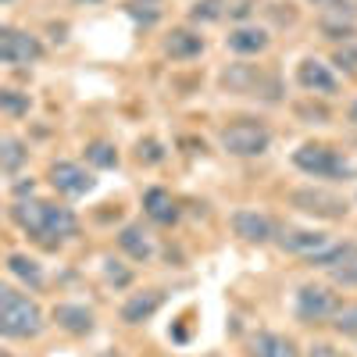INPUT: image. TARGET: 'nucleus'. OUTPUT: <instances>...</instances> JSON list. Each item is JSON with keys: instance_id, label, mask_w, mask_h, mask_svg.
Listing matches in <instances>:
<instances>
[{"instance_id": "ea45409f", "label": "nucleus", "mask_w": 357, "mask_h": 357, "mask_svg": "<svg viewBox=\"0 0 357 357\" xmlns=\"http://www.w3.org/2000/svg\"><path fill=\"white\" fill-rule=\"evenodd\" d=\"M204 357H229V354H204Z\"/></svg>"}, {"instance_id": "ddd939ff", "label": "nucleus", "mask_w": 357, "mask_h": 357, "mask_svg": "<svg viewBox=\"0 0 357 357\" xmlns=\"http://www.w3.org/2000/svg\"><path fill=\"white\" fill-rule=\"evenodd\" d=\"M50 325L68 340H89L100 329V318L86 301H57L50 307Z\"/></svg>"}, {"instance_id": "c9c22d12", "label": "nucleus", "mask_w": 357, "mask_h": 357, "mask_svg": "<svg viewBox=\"0 0 357 357\" xmlns=\"http://www.w3.org/2000/svg\"><path fill=\"white\" fill-rule=\"evenodd\" d=\"M343 118H347V126H350V129H357V97H354V100L347 104V111H343Z\"/></svg>"}, {"instance_id": "412c9836", "label": "nucleus", "mask_w": 357, "mask_h": 357, "mask_svg": "<svg viewBox=\"0 0 357 357\" xmlns=\"http://www.w3.org/2000/svg\"><path fill=\"white\" fill-rule=\"evenodd\" d=\"M29 158H33V146H29L25 136H18L11 129L0 136V172H4L8 183H11V178H18V172L29 165Z\"/></svg>"}, {"instance_id": "cd10ccee", "label": "nucleus", "mask_w": 357, "mask_h": 357, "mask_svg": "<svg viewBox=\"0 0 357 357\" xmlns=\"http://www.w3.org/2000/svg\"><path fill=\"white\" fill-rule=\"evenodd\" d=\"M329 61H333V68H336V72H340L343 79H357V40L333 47Z\"/></svg>"}, {"instance_id": "f3484780", "label": "nucleus", "mask_w": 357, "mask_h": 357, "mask_svg": "<svg viewBox=\"0 0 357 357\" xmlns=\"http://www.w3.org/2000/svg\"><path fill=\"white\" fill-rule=\"evenodd\" d=\"M333 243V236L325 232V229H314V225H282L279 236H275V247L289 257H311L318 254L321 247H329Z\"/></svg>"}, {"instance_id": "72a5a7b5", "label": "nucleus", "mask_w": 357, "mask_h": 357, "mask_svg": "<svg viewBox=\"0 0 357 357\" xmlns=\"http://www.w3.org/2000/svg\"><path fill=\"white\" fill-rule=\"evenodd\" d=\"M8 197L11 200H25V197H40V178L33 175H18L8 183Z\"/></svg>"}, {"instance_id": "58836bf2", "label": "nucleus", "mask_w": 357, "mask_h": 357, "mask_svg": "<svg viewBox=\"0 0 357 357\" xmlns=\"http://www.w3.org/2000/svg\"><path fill=\"white\" fill-rule=\"evenodd\" d=\"M132 4H154V8H161L165 0H132Z\"/></svg>"}, {"instance_id": "2eb2a0df", "label": "nucleus", "mask_w": 357, "mask_h": 357, "mask_svg": "<svg viewBox=\"0 0 357 357\" xmlns=\"http://www.w3.org/2000/svg\"><path fill=\"white\" fill-rule=\"evenodd\" d=\"M165 304H168V289H161V286H139V289L126 293V301L118 304V321H122L126 329H139V325L154 321Z\"/></svg>"}, {"instance_id": "393cba45", "label": "nucleus", "mask_w": 357, "mask_h": 357, "mask_svg": "<svg viewBox=\"0 0 357 357\" xmlns=\"http://www.w3.org/2000/svg\"><path fill=\"white\" fill-rule=\"evenodd\" d=\"M229 8L232 0H190L186 8V22L197 25V29H207V25H218L229 18Z\"/></svg>"}, {"instance_id": "7c9ffc66", "label": "nucleus", "mask_w": 357, "mask_h": 357, "mask_svg": "<svg viewBox=\"0 0 357 357\" xmlns=\"http://www.w3.org/2000/svg\"><path fill=\"white\" fill-rule=\"evenodd\" d=\"M139 29H154L158 22H161V8H154V4H132V0H126V8H122Z\"/></svg>"}, {"instance_id": "a211bd4d", "label": "nucleus", "mask_w": 357, "mask_h": 357, "mask_svg": "<svg viewBox=\"0 0 357 357\" xmlns=\"http://www.w3.org/2000/svg\"><path fill=\"white\" fill-rule=\"evenodd\" d=\"M4 272H8V282L22 286L25 293H43L47 289V264L29 250H8Z\"/></svg>"}, {"instance_id": "423d86ee", "label": "nucleus", "mask_w": 357, "mask_h": 357, "mask_svg": "<svg viewBox=\"0 0 357 357\" xmlns=\"http://www.w3.org/2000/svg\"><path fill=\"white\" fill-rule=\"evenodd\" d=\"M286 204L296 215L314 218V222H347L350 218V200L325 183H304V186L286 190Z\"/></svg>"}, {"instance_id": "4c0bfd02", "label": "nucleus", "mask_w": 357, "mask_h": 357, "mask_svg": "<svg viewBox=\"0 0 357 357\" xmlns=\"http://www.w3.org/2000/svg\"><path fill=\"white\" fill-rule=\"evenodd\" d=\"M100 357H126V354H122V350H118V347H107V350H104Z\"/></svg>"}, {"instance_id": "37998d69", "label": "nucleus", "mask_w": 357, "mask_h": 357, "mask_svg": "<svg viewBox=\"0 0 357 357\" xmlns=\"http://www.w3.org/2000/svg\"><path fill=\"white\" fill-rule=\"evenodd\" d=\"M354 347H357V340H354Z\"/></svg>"}, {"instance_id": "f8f14e48", "label": "nucleus", "mask_w": 357, "mask_h": 357, "mask_svg": "<svg viewBox=\"0 0 357 357\" xmlns=\"http://www.w3.org/2000/svg\"><path fill=\"white\" fill-rule=\"evenodd\" d=\"M114 247L122 257H129L132 264H154L158 257V236H154V225L146 218H132V222H122L114 229Z\"/></svg>"}, {"instance_id": "5701e85b", "label": "nucleus", "mask_w": 357, "mask_h": 357, "mask_svg": "<svg viewBox=\"0 0 357 357\" xmlns=\"http://www.w3.org/2000/svg\"><path fill=\"white\" fill-rule=\"evenodd\" d=\"M100 279H104L107 289L126 293V289L136 286V264L129 257H122V254H104L100 257Z\"/></svg>"}, {"instance_id": "0eeeda50", "label": "nucleus", "mask_w": 357, "mask_h": 357, "mask_svg": "<svg viewBox=\"0 0 357 357\" xmlns=\"http://www.w3.org/2000/svg\"><path fill=\"white\" fill-rule=\"evenodd\" d=\"M43 183L54 190V197H61V200H82V197H89V193H97L100 178H97V172L89 168L86 161L54 158V161L47 165Z\"/></svg>"}, {"instance_id": "e433bc0d", "label": "nucleus", "mask_w": 357, "mask_h": 357, "mask_svg": "<svg viewBox=\"0 0 357 357\" xmlns=\"http://www.w3.org/2000/svg\"><path fill=\"white\" fill-rule=\"evenodd\" d=\"M72 4H79V8H100V4H107V0H72Z\"/></svg>"}, {"instance_id": "4be33fe9", "label": "nucleus", "mask_w": 357, "mask_h": 357, "mask_svg": "<svg viewBox=\"0 0 357 357\" xmlns=\"http://www.w3.org/2000/svg\"><path fill=\"white\" fill-rule=\"evenodd\" d=\"M350 261H357V240H333L318 254L304 257V264L311 268V272H336V268H343Z\"/></svg>"}, {"instance_id": "9d476101", "label": "nucleus", "mask_w": 357, "mask_h": 357, "mask_svg": "<svg viewBox=\"0 0 357 357\" xmlns=\"http://www.w3.org/2000/svg\"><path fill=\"white\" fill-rule=\"evenodd\" d=\"M43 57H47V47L33 29H18V25L0 29V61L8 68H36Z\"/></svg>"}, {"instance_id": "f257e3e1", "label": "nucleus", "mask_w": 357, "mask_h": 357, "mask_svg": "<svg viewBox=\"0 0 357 357\" xmlns=\"http://www.w3.org/2000/svg\"><path fill=\"white\" fill-rule=\"evenodd\" d=\"M8 222L25 236L29 243L43 250H65L82 236V222L75 207L61 197H25L8 204Z\"/></svg>"}, {"instance_id": "c756f323", "label": "nucleus", "mask_w": 357, "mask_h": 357, "mask_svg": "<svg viewBox=\"0 0 357 357\" xmlns=\"http://www.w3.org/2000/svg\"><path fill=\"white\" fill-rule=\"evenodd\" d=\"M304 357H354L343 343L336 340H325V336H314L307 347H304Z\"/></svg>"}, {"instance_id": "dca6fc26", "label": "nucleus", "mask_w": 357, "mask_h": 357, "mask_svg": "<svg viewBox=\"0 0 357 357\" xmlns=\"http://www.w3.org/2000/svg\"><path fill=\"white\" fill-rule=\"evenodd\" d=\"M139 211L154 229H175L178 222H183V204H178V197L161 183L146 186L139 193Z\"/></svg>"}, {"instance_id": "1a4fd4ad", "label": "nucleus", "mask_w": 357, "mask_h": 357, "mask_svg": "<svg viewBox=\"0 0 357 357\" xmlns=\"http://www.w3.org/2000/svg\"><path fill=\"white\" fill-rule=\"evenodd\" d=\"M279 229L282 225L261 207H232L229 211V232L247 247H275Z\"/></svg>"}, {"instance_id": "39448f33", "label": "nucleus", "mask_w": 357, "mask_h": 357, "mask_svg": "<svg viewBox=\"0 0 357 357\" xmlns=\"http://www.w3.org/2000/svg\"><path fill=\"white\" fill-rule=\"evenodd\" d=\"M218 151L225 158H236V161H257L272 151L275 143V132L264 118H229V122L218 129L215 136Z\"/></svg>"}, {"instance_id": "6e6552de", "label": "nucleus", "mask_w": 357, "mask_h": 357, "mask_svg": "<svg viewBox=\"0 0 357 357\" xmlns=\"http://www.w3.org/2000/svg\"><path fill=\"white\" fill-rule=\"evenodd\" d=\"M293 82L304 97H318V100H333L343 89V79L333 68V61H325V57H318V54H304L301 61H296Z\"/></svg>"}, {"instance_id": "6ab92c4d", "label": "nucleus", "mask_w": 357, "mask_h": 357, "mask_svg": "<svg viewBox=\"0 0 357 357\" xmlns=\"http://www.w3.org/2000/svg\"><path fill=\"white\" fill-rule=\"evenodd\" d=\"M264 75H268L264 65H254V61L236 57L232 65H225L218 72V86H222V93H232V97H257Z\"/></svg>"}, {"instance_id": "a878e982", "label": "nucleus", "mask_w": 357, "mask_h": 357, "mask_svg": "<svg viewBox=\"0 0 357 357\" xmlns=\"http://www.w3.org/2000/svg\"><path fill=\"white\" fill-rule=\"evenodd\" d=\"M33 93L29 89H15V86H4L0 89V114L8 118V122H22V118H29V111H33Z\"/></svg>"}, {"instance_id": "2f4dec72", "label": "nucleus", "mask_w": 357, "mask_h": 357, "mask_svg": "<svg viewBox=\"0 0 357 357\" xmlns=\"http://www.w3.org/2000/svg\"><path fill=\"white\" fill-rule=\"evenodd\" d=\"M296 118H301L304 126H329V111L321 107L318 97H307V104H296Z\"/></svg>"}, {"instance_id": "473e14b6", "label": "nucleus", "mask_w": 357, "mask_h": 357, "mask_svg": "<svg viewBox=\"0 0 357 357\" xmlns=\"http://www.w3.org/2000/svg\"><path fill=\"white\" fill-rule=\"evenodd\" d=\"M325 279H329L336 289H343V293H357V261L336 268V272H325Z\"/></svg>"}, {"instance_id": "f03ea898", "label": "nucleus", "mask_w": 357, "mask_h": 357, "mask_svg": "<svg viewBox=\"0 0 357 357\" xmlns=\"http://www.w3.org/2000/svg\"><path fill=\"white\" fill-rule=\"evenodd\" d=\"M50 329V314L33 293L15 282L0 286V336L8 343H33Z\"/></svg>"}, {"instance_id": "a19ab883", "label": "nucleus", "mask_w": 357, "mask_h": 357, "mask_svg": "<svg viewBox=\"0 0 357 357\" xmlns=\"http://www.w3.org/2000/svg\"><path fill=\"white\" fill-rule=\"evenodd\" d=\"M0 4H4V8H11V4H15V0H0Z\"/></svg>"}, {"instance_id": "f704fd0d", "label": "nucleus", "mask_w": 357, "mask_h": 357, "mask_svg": "<svg viewBox=\"0 0 357 357\" xmlns=\"http://www.w3.org/2000/svg\"><path fill=\"white\" fill-rule=\"evenodd\" d=\"M304 4H307V8H314V11L321 15V11H333L336 4H343V0H304Z\"/></svg>"}, {"instance_id": "4468645a", "label": "nucleus", "mask_w": 357, "mask_h": 357, "mask_svg": "<svg viewBox=\"0 0 357 357\" xmlns=\"http://www.w3.org/2000/svg\"><path fill=\"white\" fill-rule=\"evenodd\" d=\"M207 54V36L204 29L197 25H172L168 33L161 36V57L172 65H190V61H200Z\"/></svg>"}, {"instance_id": "7ed1b4c3", "label": "nucleus", "mask_w": 357, "mask_h": 357, "mask_svg": "<svg viewBox=\"0 0 357 357\" xmlns=\"http://www.w3.org/2000/svg\"><path fill=\"white\" fill-rule=\"evenodd\" d=\"M289 165L311 183H350L357 178V165L347 158V151L325 143V139H304L296 143V151L289 154Z\"/></svg>"}, {"instance_id": "aec40b11", "label": "nucleus", "mask_w": 357, "mask_h": 357, "mask_svg": "<svg viewBox=\"0 0 357 357\" xmlns=\"http://www.w3.org/2000/svg\"><path fill=\"white\" fill-rule=\"evenodd\" d=\"M243 354L247 357H304V347L296 343L289 333L279 329H254L243 340Z\"/></svg>"}, {"instance_id": "b1692460", "label": "nucleus", "mask_w": 357, "mask_h": 357, "mask_svg": "<svg viewBox=\"0 0 357 357\" xmlns=\"http://www.w3.org/2000/svg\"><path fill=\"white\" fill-rule=\"evenodd\" d=\"M82 161L93 172H118L122 168V151L114 139H86L82 143Z\"/></svg>"}, {"instance_id": "20e7f679", "label": "nucleus", "mask_w": 357, "mask_h": 357, "mask_svg": "<svg viewBox=\"0 0 357 357\" xmlns=\"http://www.w3.org/2000/svg\"><path fill=\"white\" fill-rule=\"evenodd\" d=\"M343 304V289H336L329 279H307L293 289V321L304 329H329Z\"/></svg>"}, {"instance_id": "c85d7f7f", "label": "nucleus", "mask_w": 357, "mask_h": 357, "mask_svg": "<svg viewBox=\"0 0 357 357\" xmlns=\"http://www.w3.org/2000/svg\"><path fill=\"white\" fill-rule=\"evenodd\" d=\"M333 336H340V340H357V301H347L343 307H340V314L333 318Z\"/></svg>"}, {"instance_id": "79ce46f5", "label": "nucleus", "mask_w": 357, "mask_h": 357, "mask_svg": "<svg viewBox=\"0 0 357 357\" xmlns=\"http://www.w3.org/2000/svg\"><path fill=\"white\" fill-rule=\"evenodd\" d=\"M354 204H357V190H354Z\"/></svg>"}, {"instance_id": "9b49d317", "label": "nucleus", "mask_w": 357, "mask_h": 357, "mask_svg": "<svg viewBox=\"0 0 357 357\" xmlns=\"http://www.w3.org/2000/svg\"><path fill=\"white\" fill-rule=\"evenodd\" d=\"M225 50L232 57H243V61H257V57H264L268 50H272L275 43V29L272 25H264V22H236L229 25V33H225Z\"/></svg>"}, {"instance_id": "bb28decb", "label": "nucleus", "mask_w": 357, "mask_h": 357, "mask_svg": "<svg viewBox=\"0 0 357 357\" xmlns=\"http://www.w3.org/2000/svg\"><path fill=\"white\" fill-rule=\"evenodd\" d=\"M132 158H136L139 168H161L168 161V146L158 136H139L136 146H132Z\"/></svg>"}]
</instances>
